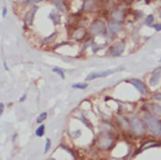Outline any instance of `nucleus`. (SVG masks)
I'll return each mask as SVG.
<instances>
[{
  "instance_id": "obj_10",
  "label": "nucleus",
  "mask_w": 161,
  "mask_h": 160,
  "mask_svg": "<svg viewBox=\"0 0 161 160\" xmlns=\"http://www.w3.org/2000/svg\"><path fill=\"white\" fill-rule=\"evenodd\" d=\"M113 145V139L112 137H110L108 133H103L98 140H97V146L99 150H109Z\"/></svg>"
},
{
  "instance_id": "obj_23",
  "label": "nucleus",
  "mask_w": 161,
  "mask_h": 160,
  "mask_svg": "<svg viewBox=\"0 0 161 160\" xmlns=\"http://www.w3.org/2000/svg\"><path fill=\"white\" fill-rule=\"evenodd\" d=\"M152 146H159L158 143H153V142H149V143H147L146 145H144L143 147H140V150L138 151V152H141V151H144L146 148H148V147H152Z\"/></svg>"
},
{
  "instance_id": "obj_9",
  "label": "nucleus",
  "mask_w": 161,
  "mask_h": 160,
  "mask_svg": "<svg viewBox=\"0 0 161 160\" xmlns=\"http://www.w3.org/2000/svg\"><path fill=\"white\" fill-rule=\"evenodd\" d=\"M143 110L158 117V118H161V105L155 102H146L143 105Z\"/></svg>"
},
{
  "instance_id": "obj_3",
  "label": "nucleus",
  "mask_w": 161,
  "mask_h": 160,
  "mask_svg": "<svg viewBox=\"0 0 161 160\" xmlns=\"http://www.w3.org/2000/svg\"><path fill=\"white\" fill-rule=\"evenodd\" d=\"M106 34H105V39L108 37V42H111L114 40V37L124 31V23L121 22H117L113 20H108L106 22Z\"/></svg>"
},
{
  "instance_id": "obj_36",
  "label": "nucleus",
  "mask_w": 161,
  "mask_h": 160,
  "mask_svg": "<svg viewBox=\"0 0 161 160\" xmlns=\"http://www.w3.org/2000/svg\"><path fill=\"white\" fill-rule=\"evenodd\" d=\"M160 62H161V59H160Z\"/></svg>"
},
{
  "instance_id": "obj_6",
  "label": "nucleus",
  "mask_w": 161,
  "mask_h": 160,
  "mask_svg": "<svg viewBox=\"0 0 161 160\" xmlns=\"http://www.w3.org/2000/svg\"><path fill=\"white\" fill-rule=\"evenodd\" d=\"M125 47H126V43H125L124 40L113 41L112 43L110 45V47H109L108 54H109L110 57H119L125 51Z\"/></svg>"
},
{
  "instance_id": "obj_25",
  "label": "nucleus",
  "mask_w": 161,
  "mask_h": 160,
  "mask_svg": "<svg viewBox=\"0 0 161 160\" xmlns=\"http://www.w3.org/2000/svg\"><path fill=\"white\" fill-rule=\"evenodd\" d=\"M151 27H152L154 31H157V32H161V22L160 23H155V22H154Z\"/></svg>"
},
{
  "instance_id": "obj_35",
  "label": "nucleus",
  "mask_w": 161,
  "mask_h": 160,
  "mask_svg": "<svg viewBox=\"0 0 161 160\" xmlns=\"http://www.w3.org/2000/svg\"><path fill=\"white\" fill-rule=\"evenodd\" d=\"M49 160H55V159H49Z\"/></svg>"
},
{
  "instance_id": "obj_15",
  "label": "nucleus",
  "mask_w": 161,
  "mask_h": 160,
  "mask_svg": "<svg viewBox=\"0 0 161 160\" xmlns=\"http://www.w3.org/2000/svg\"><path fill=\"white\" fill-rule=\"evenodd\" d=\"M110 74H112V70L99 71V73H91V74H89V75L85 77V81L88 82V81H92V80H95V79H99V77H105V76H108V75H110Z\"/></svg>"
},
{
  "instance_id": "obj_4",
  "label": "nucleus",
  "mask_w": 161,
  "mask_h": 160,
  "mask_svg": "<svg viewBox=\"0 0 161 160\" xmlns=\"http://www.w3.org/2000/svg\"><path fill=\"white\" fill-rule=\"evenodd\" d=\"M130 131L134 134H144L146 132V125L144 119L137 117V116H132L130 118Z\"/></svg>"
},
{
  "instance_id": "obj_20",
  "label": "nucleus",
  "mask_w": 161,
  "mask_h": 160,
  "mask_svg": "<svg viewBox=\"0 0 161 160\" xmlns=\"http://www.w3.org/2000/svg\"><path fill=\"white\" fill-rule=\"evenodd\" d=\"M53 71L54 73H56L57 75H60V77L62 79V80H64V71L61 69V68H57V67H55V68H53Z\"/></svg>"
},
{
  "instance_id": "obj_26",
  "label": "nucleus",
  "mask_w": 161,
  "mask_h": 160,
  "mask_svg": "<svg viewBox=\"0 0 161 160\" xmlns=\"http://www.w3.org/2000/svg\"><path fill=\"white\" fill-rule=\"evenodd\" d=\"M42 1H46V0H29V6H32V5H37V4L42 2Z\"/></svg>"
},
{
  "instance_id": "obj_22",
  "label": "nucleus",
  "mask_w": 161,
  "mask_h": 160,
  "mask_svg": "<svg viewBox=\"0 0 161 160\" xmlns=\"http://www.w3.org/2000/svg\"><path fill=\"white\" fill-rule=\"evenodd\" d=\"M47 116H48V114H47V112H42V113L36 118V123H37V124H41V123L47 118Z\"/></svg>"
},
{
  "instance_id": "obj_31",
  "label": "nucleus",
  "mask_w": 161,
  "mask_h": 160,
  "mask_svg": "<svg viewBox=\"0 0 161 160\" xmlns=\"http://www.w3.org/2000/svg\"><path fill=\"white\" fill-rule=\"evenodd\" d=\"M121 2H124V4H132V2H134L135 0H120Z\"/></svg>"
},
{
  "instance_id": "obj_19",
  "label": "nucleus",
  "mask_w": 161,
  "mask_h": 160,
  "mask_svg": "<svg viewBox=\"0 0 161 160\" xmlns=\"http://www.w3.org/2000/svg\"><path fill=\"white\" fill-rule=\"evenodd\" d=\"M57 35H59L57 32H55V33H53L51 35H49V36H46V37L43 39V43H50V42H53V41L56 39Z\"/></svg>"
},
{
  "instance_id": "obj_16",
  "label": "nucleus",
  "mask_w": 161,
  "mask_h": 160,
  "mask_svg": "<svg viewBox=\"0 0 161 160\" xmlns=\"http://www.w3.org/2000/svg\"><path fill=\"white\" fill-rule=\"evenodd\" d=\"M48 18L51 20L54 26H59L61 23V12H59V11H51L49 13Z\"/></svg>"
},
{
  "instance_id": "obj_30",
  "label": "nucleus",
  "mask_w": 161,
  "mask_h": 160,
  "mask_svg": "<svg viewBox=\"0 0 161 160\" xmlns=\"http://www.w3.org/2000/svg\"><path fill=\"white\" fill-rule=\"evenodd\" d=\"M4 109H5V105H4V103H0V113H1V114L4 113Z\"/></svg>"
},
{
  "instance_id": "obj_17",
  "label": "nucleus",
  "mask_w": 161,
  "mask_h": 160,
  "mask_svg": "<svg viewBox=\"0 0 161 160\" xmlns=\"http://www.w3.org/2000/svg\"><path fill=\"white\" fill-rule=\"evenodd\" d=\"M154 21H155V16L153 15V14H148V15H146V18L144 19V25L151 27V26L154 23Z\"/></svg>"
},
{
  "instance_id": "obj_24",
  "label": "nucleus",
  "mask_w": 161,
  "mask_h": 160,
  "mask_svg": "<svg viewBox=\"0 0 161 160\" xmlns=\"http://www.w3.org/2000/svg\"><path fill=\"white\" fill-rule=\"evenodd\" d=\"M74 89H86L88 88V84L86 83H76V84H72L71 85Z\"/></svg>"
},
{
  "instance_id": "obj_5",
  "label": "nucleus",
  "mask_w": 161,
  "mask_h": 160,
  "mask_svg": "<svg viewBox=\"0 0 161 160\" xmlns=\"http://www.w3.org/2000/svg\"><path fill=\"white\" fill-rule=\"evenodd\" d=\"M100 0H83L80 12L84 14H94L100 10Z\"/></svg>"
},
{
  "instance_id": "obj_21",
  "label": "nucleus",
  "mask_w": 161,
  "mask_h": 160,
  "mask_svg": "<svg viewBox=\"0 0 161 160\" xmlns=\"http://www.w3.org/2000/svg\"><path fill=\"white\" fill-rule=\"evenodd\" d=\"M35 134L37 136V137H42L43 134H45V125H40L37 130L35 131Z\"/></svg>"
},
{
  "instance_id": "obj_18",
  "label": "nucleus",
  "mask_w": 161,
  "mask_h": 160,
  "mask_svg": "<svg viewBox=\"0 0 161 160\" xmlns=\"http://www.w3.org/2000/svg\"><path fill=\"white\" fill-rule=\"evenodd\" d=\"M106 46H108V42H106V43H103V45H97L96 42H94V45L91 46V50H92L94 54H96L97 51H99L100 49L105 48Z\"/></svg>"
},
{
  "instance_id": "obj_11",
  "label": "nucleus",
  "mask_w": 161,
  "mask_h": 160,
  "mask_svg": "<svg viewBox=\"0 0 161 160\" xmlns=\"http://www.w3.org/2000/svg\"><path fill=\"white\" fill-rule=\"evenodd\" d=\"M39 10V6L37 5H32L29 7V10L26 12V14L23 15V22H25V26H28L31 27L34 22V18H35V14Z\"/></svg>"
},
{
  "instance_id": "obj_27",
  "label": "nucleus",
  "mask_w": 161,
  "mask_h": 160,
  "mask_svg": "<svg viewBox=\"0 0 161 160\" xmlns=\"http://www.w3.org/2000/svg\"><path fill=\"white\" fill-rule=\"evenodd\" d=\"M18 1L23 6H29V0H18Z\"/></svg>"
},
{
  "instance_id": "obj_14",
  "label": "nucleus",
  "mask_w": 161,
  "mask_h": 160,
  "mask_svg": "<svg viewBox=\"0 0 161 160\" xmlns=\"http://www.w3.org/2000/svg\"><path fill=\"white\" fill-rule=\"evenodd\" d=\"M51 4L54 5V7L61 12V13H64L68 11L69 8V5H68V1L67 0H51Z\"/></svg>"
},
{
  "instance_id": "obj_8",
  "label": "nucleus",
  "mask_w": 161,
  "mask_h": 160,
  "mask_svg": "<svg viewBox=\"0 0 161 160\" xmlns=\"http://www.w3.org/2000/svg\"><path fill=\"white\" fill-rule=\"evenodd\" d=\"M125 19H126V11L123 7H116V8L111 10L109 13V20L124 23Z\"/></svg>"
},
{
  "instance_id": "obj_1",
  "label": "nucleus",
  "mask_w": 161,
  "mask_h": 160,
  "mask_svg": "<svg viewBox=\"0 0 161 160\" xmlns=\"http://www.w3.org/2000/svg\"><path fill=\"white\" fill-rule=\"evenodd\" d=\"M106 22L102 19H94L88 26V35L89 37L96 39L97 36H105L106 34Z\"/></svg>"
},
{
  "instance_id": "obj_29",
  "label": "nucleus",
  "mask_w": 161,
  "mask_h": 160,
  "mask_svg": "<svg viewBox=\"0 0 161 160\" xmlns=\"http://www.w3.org/2000/svg\"><path fill=\"white\" fill-rule=\"evenodd\" d=\"M6 15H7V8L4 7V8H2V12H1V16H2V18H6Z\"/></svg>"
},
{
  "instance_id": "obj_12",
  "label": "nucleus",
  "mask_w": 161,
  "mask_h": 160,
  "mask_svg": "<svg viewBox=\"0 0 161 160\" xmlns=\"http://www.w3.org/2000/svg\"><path fill=\"white\" fill-rule=\"evenodd\" d=\"M130 83L143 95V96H145L147 95V92H148V90H147V87H146V84L143 82L141 80H138V79H132V80L130 81Z\"/></svg>"
},
{
  "instance_id": "obj_32",
  "label": "nucleus",
  "mask_w": 161,
  "mask_h": 160,
  "mask_svg": "<svg viewBox=\"0 0 161 160\" xmlns=\"http://www.w3.org/2000/svg\"><path fill=\"white\" fill-rule=\"evenodd\" d=\"M153 99H160L161 101V94H157V95H154V96H153Z\"/></svg>"
},
{
  "instance_id": "obj_33",
  "label": "nucleus",
  "mask_w": 161,
  "mask_h": 160,
  "mask_svg": "<svg viewBox=\"0 0 161 160\" xmlns=\"http://www.w3.org/2000/svg\"><path fill=\"white\" fill-rule=\"evenodd\" d=\"M78 136H80V131H77V132L72 133V137H78Z\"/></svg>"
},
{
  "instance_id": "obj_13",
  "label": "nucleus",
  "mask_w": 161,
  "mask_h": 160,
  "mask_svg": "<svg viewBox=\"0 0 161 160\" xmlns=\"http://www.w3.org/2000/svg\"><path fill=\"white\" fill-rule=\"evenodd\" d=\"M161 80V67H158V68H155L153 71H152V74H151V76H149V85L151 87H155V85H158L159 84V82Z\"/></svg>"
},
{
  "instance_id": "obj_34",
  "label": "nucleus",
  "mask_w": 161,
  "mask_h": 160,
  "mask_svg": "<svg viewBox=\"0 0 161 160\" xmlns=\"http://www.w3.org/2000/svg\"><path fill=\"white\" fill-rule=\"evenodd\" d=\"M146 2H147V4H148V2H151V1H152V0H145Z\"/></svg>"
},
{
  "instance_id": "obj_28",
  "label": "nucleus",
  "mask_w": 161,
  "mask_h": 160,
  "mask_svg": "<svg viewBox=\"0 0 161 160\" xmlns=\"http://www.w3.org/2000/svg\"><path fill=\"white\" fill-rule=\"evenodd\" d=\"M49 147H50V139H47V143H46V147H45V152H48Z\"/></svg>"
},
{
  "instance_id": "obj_2",
  "label": "nucleus",
  "mask_w": 161,
  "mask_h": 160,
  "mask_svg": "<svg viewBox=\"0 0 161 160\" xmlns=\"http://www.w3.org/2000/svg\"><path fill=\"white\" fill-rule=\"evenodd\" d=\"M144 122H145L146 128L149 131L151 134H153L155 137H161V120L158 117H155L148 112H145L144 113Z\"/></svg>"
},
{
  "instance_id": "obj_7",
  "label": "nucleus",
  "mask_w": 161,
  "mask_h": 160,
  "mask_svg": "<svg viewBox=\"0 0 161 160\" xmlns=\"http://www.w3.org/2000/svg\"><path fill=\"white\" fill-rule=\"evenodd\" d=\"M89 37L88 35V28L84 26H76L70 32V39L75 42H83Z\"/></svg>"
}]
</instances>
